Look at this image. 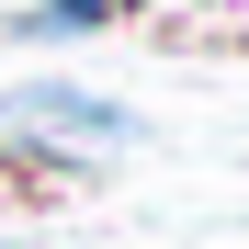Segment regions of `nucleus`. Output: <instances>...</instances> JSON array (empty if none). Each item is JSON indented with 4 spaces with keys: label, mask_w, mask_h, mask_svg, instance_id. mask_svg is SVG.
Returning <instances> with one entry per match:
<instances>
[{
    "label": "nucleus",
    "mask_w": 249,
    "mask_h": 249,
    "mask_svg": "<svg viewBox=\"0 0 249 249\" xmlns=\"http://www.w3.org/2000/svg\"><path fill=\"white\" fill-rule=\"evenodd\" d=\"M0 124H12V136H46V147H136L147 136L124 102L79 91V79H23V91L0 102Z\"/></svg>",
    "instance_id": "obj_1"
},
{
    "label": "nucleus",
    "mask_w": 249,
    "mask_h": 249,
    "mask_svg": "<svg viewBox=\"0 0 249 249\" xmlns=\"http://www.w3.org/2000/svg\"><path fill=\"white\" fill-rule=\"evenodd\" d=\"M136 23V0H34V12H12V46H68V34H113Z\"/></svg>",
    "instance_id": "obj_2"
}]
</instances>
